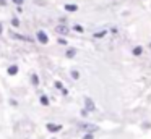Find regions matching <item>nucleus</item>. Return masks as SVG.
Returning <instances> with one entry per match:
<instances>
[{
    "label": "nucleus",
    "instance_id": "1",
    "mask_svg": "<svg viewBox=\"0 0 151 139\" xmlns=\"http://www.w3.org/2000/svg\"><path fill=\"white\" fill-rule=\"evenodd\" d=\"M36 41L39 42V44H42V45H46V44H49V36L46 34V31H36Z\"/></svg>",
    "mask_w": 151,
    "mask_h": 139
},
{
    "label": "nucleus",
    "instance_id": "2",
    "mask_svg": "<svg viewBox=\"0 0 151 139\" xmlns=\"http://www.w3.org/2000/svg\"><path fill=\"white\" fill-rule=\"evenodd\" d=\"M55 32L59 36H62V37H65V36L70 34V28L67 24H57L55 26Z\"/></svg>",
    "mask_w": 151,
    "mask_h": 139
},
{
    "label": "nucleus",
    "instance_id": "3",
    "mask_svg": "<svg viewBox=\"0 0 151 139\" xmlns=\"http://www.w3.org/2000/svg\"><path fill=\"white\" fill-rule=\"evenodd\" d=\"M46 129L49 133H52V134H57L59 131H62V125H57V123H47Z\"/></svg>",
    "mask_w": 151,
    "mask_h": 139
},
{
    "label": "nucleus",
    "instance_id": "4",
    "mask_svg": "<svg viewBox=\"0 0 151 139\" xmlns=\"http://www.w3.org/2000/svg\"><path fill=\"white\" fill-rule=\"evenodd\" d=\"M85 110H88V112H96V105H94V102H93L89 97L85 99Z\"/></svg>",
    "mask_w": 151,
    "mask_h": 139
},
{
    "label": "nucleus",
    "instance_id": "5",
    "mask_svg": "<svg viewBox=\"0 0 151 139\" xmlns=\"http://www.w3.org/2000/svg\"><path fill=\"white\" fill-rule=\"evenodd\" d=\"M10 36H12L13 39H18V41H26V42H31V37H28V36H23V34H17V32H13V31L10 32Z\"/></svg>",
    "mask_w": 151,
    "mask_h": 139
},
{
    "label": "nucleus",
    "instance_id": "6",
    "mask_svg": "<svg viewBox=\"0 0 151 139\" xmlns=\"http://www.w3.org/2000/svg\"><path fill=\"white\" fill-rule=\"evenodd\" d=\"M63 8H65V11H68V13H75L76 10H78V5H76V3H67Z\"/></svg>",
    "mask_w": 151,
    "mask_h": 139
},
{
    "label": "nucleus",
    "instance_id": "7",
    "mask_svg": "<svg viewBox=\"0 0 151 139\" xmlns=\"http://www.w3.org/2000/svg\"><path fill=\"white\" fill-rule=\"evenodd\" d=\"M18 71H20V68H18V65H10L7 70V73L10 74V76H15V74H18Z\"/></svg>",
    "mask_w": 151,
    "mask_h": 139
},
{
    "label": "nucleus",
    "instance_id": "8",
    "mask_svg": "<svg viewBox=\"0 0 151 139\" xmlns=\"http://www.w3.org/2000/svg\"><path fill=\"white\" fill-rule=\"evenodd\" d=\"M75 55H76V48H73V47L67 48V52H65V57L67 58H73Z\"/></svg>",
    "mask_w": 151,
    "mask_h": 139
},
{
    "label": "nucleus",
    "instance_id": "9",
    "mask_svg": "<svg viewBox=\"0 0 151 139\" xmlns=\"http://www.w3.org/2000/svg\"><path fill=\"white\" fill-rule=\"evenodd\" d=\"M39 102L42 103L44 107H47V105L50 103V100H49V97H47L46 94H42V96H39Z\"/></svg>",
    "mask_w": 151,
    "mask_h": 139
},
{
    "label": "nucleus",
    "instance_id": "10",
    "mask_svg": "<svg viewBox=\"0 0 151 139\" xmlns=\"http://www.w3.org/2000/svg\"><path fill=\"white\" fill-rule=\"evenodd\" d=\"M31 83H33V86H36V87L41 84V81H39V76H37L36 73H33V74H31Z\"/></svg>",
    "mask_w": 151,
    "mask_h": 139
},
{
    "label": "nucleus",
    "instance_id": "11",
    "mask_svg": "<svg viewBox=\"0 0 151 139\" xmlns=\"http://www.w3.org/2000/svg\"><path fill=\"white\" fill-rule=\"evenodd\" d=\"M107 32H109V31H106V29H102V31H98V32H94L93 36H94L96 39H102L106 34H107Z\"/></svg>",
    "mask_w": 151,
    "mask_h": 139
},
{
    "label": "nucleus",
    "instance_id": "12",
    "mask_svg": "<svg viewBox=\"0 0 151 139\" xmlns=\"http://www.w3.org/2000/svg\"><path fill=\"white\" fill-rule=\"evenodd\" d=\"M141 53H143V48H141V45H137V47H133V55H135V57H140Z\"/></svg>",
    "mask_w": 151,
    "mask_h": 139
},
{
    "label": "nucleus",
    "instance_id": "13",
    "mask_svg": "<svg viewBox=\"0 0 151 139\" xmlns=\"http://www.w3.org/2000/svg\"><path fill=\"white\" fill-rule=\"evenodd\" d=\"M73 31L78 32V34H81V32H85V29H83L81 24H75V26H73Z\"/></svg>",
    "mask_w": 151,
    "mask_h": 139
},
{
    "label": "nucleus",
    "instance_id": "14",
    "mask_svg": "<svg viewBox=\"0 0 151 139\" xmlns=\"http://www.w3.org/2000/svg\"><path fill=\"white\" fill-rule=\"evenodd\" d=\"M12 28H20V19L18 18H12Z\"/></svg>",
    "mask_w": 151,
    "mask_h": 139
},
{
    "label": "nucleus",
    "instance_id": "15",
    "mask_svg": "<svg viewBox=\"0 0 151 139\" xmlns=\"http://www.w3.org/2000/svg\"><path fill=\"white\" fill-rule=\"evenodd\" d=\"M54 87H55L57 91H62V89H63V84H62V81H55V83H54Z\"/></svg>",
    "mask_w": 151,
    "mask_h": 139
},
{
    "label": "nucleus",
    "instance_id": "16",
    "mask_svg": "<svg viewBox=\"0 0 151 139\" xmlns=\"http://www.w3.org/2000/svg\"><path fill=\"white\" fill-rule=\"evenodd\" d=\"M70 74H72L73 79H80V73L76 70H72V71H70Z\"/></svg>",
    "mask_w": 151,
    "mask_h": 139
},
{
    "label": "nucleus",
    "instance_id": "17",
    "mask_svg": "<svg viewBox=\"0 0 151 139\" xmlns=\"http://www.w3.org/2000/svg\"><path fill=\"white\" fill-rule=\"evenodd\" d=\"M57 44H60V45H67L68 42L65 41V37H59V39H57Z\"/></svg>",
    "mask_w": 151,
    "mask_h": 139
},
{
    "label": "nucleus",
    "instance_id": "18",
    "mask_svg": "<svg viewBox=\"0 0 151 139\" xmlns=\"http://www.w3.org/2000/svg\"><path fill=\"white\" fill-rule=\"evenodd\" d=\"M83 139H94V134H93V133H86V134L83 136Z\"/></svg>",
    "mask_w": 151,
    "mask_h": 139
},
{
    "label": "nucleus",
    "instance_id": "19",
    "mask_svg": "<svg viewBox=\"0 0 151 139\" xmlns=\"http://www.w3.org/2000/svg\"><path fill=\"white\" fill-rule=\"evenodd\" d=\"M12 2H13L15 5H17V6H21V5H23V3H24V0H12Z\"/></svg>",
    "mask_w": 151,
    "mask_h": 139
},
{
    "label": "nucleus",
    "instance_id": "20",
    "mask_svg": "<svg viewBox=\"0 0 151 139\" xmlns=\"http://www.w3.org/2000/svg\"><path fill=\"white\" fill-rule=\"evenodd\" d=\"M59 24H67V18H65V16H60V19H59Z\"/></svg>",
    "mask_w": 151,
    "mask_h": 139
},
{
    "label": "nucleus",
    "instance_id": "21",
    "mask_svg": "<svg viewBox=\"0 0 151 139\" xmlns=\"http://www.w3.org/2000/svg\"><path fill=\"white\" fill-rule=\"evenodd\" d=\"M10 105H12V107H17V105H18V102H17L15 99H12V100H10Z\"/></svg>",
    "mask_w": 151,
    "mask_h": 139
},
{
    "label": "nucleus",
    "instance_id": "22",
    "mask_svg": "<svg viewBox=\"0 0 151 139\" xmlns=\"http://www.w3.org/2000/svg\"><path fill=\"white\" fill-rule=\"evenodd\" d=\"M60 92H62V96H68V89H65V87H63V89L60 91Z\"/></svg>",
    "mask_w": 151,
    "mask_h": 139
},
{
    "label": "nucleus",
    "instance_id": "23",
    "mask_svg": "<svg viewBox=\"0 0 151 139\" xmlns=\"http://www.w3.org/2000/svg\"><path fill=\"white\" fill-rule=\"evenodd\" d=\"M88 113H89V112H88V110H85V108H83V110H81V115H83V116H86V115H88Z\"/></svg>",
    "mask_w": 151,
    "mask_h": 139
},
{
    "label": "nucleus",
    "instance_id": "24",
    "mask_svg": "<svg viewBox=\"0 0 151 139\" xmlns=\"http://www.w3.org/2000/svg\"><path fill=\"white\" fill-rule=\"evenodd\" d=\"M7 5V0H0V6H5Z\"/></svg>",
    "mask_w": 151,
    "mask_h": 139
},
{
    "label": "nucleus",
    "instance_id": "25",
    "mask_svg": "<svg viewBox=\"0 0 151 139\" xmlns=\"http://www.w3.org/2000/svg\"><path fill=\"white\" fill-rule=\"evenodd\" d=\"M4 34V24H2V23H0V36Z\"/></svg>",
    "mask_w": 151,
    "mask_h": 139
},
{
    "label": "nucleus",
    "instance_id": "26",
    "mask_svg": "<svg viewBox=\"0 0 151 139\" xmlns=\"http://www.w3.org/2000/svg\"><path fill=\"white\" fill-rule=\"evenodd\" d=\"M52 139H55V138H52Z\"/></svg>",
    "mask_w": 151,
    "mask_h": 139
}]
</instances>
